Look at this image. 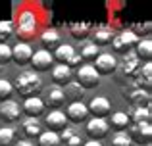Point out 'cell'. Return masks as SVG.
<instances>
[{"label": "cell", "instance_id": "cell-18", "mask_svg": "<svg viewBox=\"0 0 152 146\" xmlns=\"http://www.w3.org/2000/svg\"><path fill=\"white\" fill-rule=\"evenodd\" d=\"M106 123H108V129H114L115 133H123L125 129H129L131 119L123 112H114L110 113V121H106Z\"/></svg>", "mask_w": 152, "mask_h": 146}, {"label": "cell", "instance_id": "cell-4", "mask_svg": "<svg viewBox=\"0 0 152 146\" xmlns=\"http://www.w3.org/2000/svg\"><path fill=\"white\" fill-rule=\"evenodd\" d=\"M77 85H81V89L89 90V89H94V86H98V83H100V75L94 71V68L91 64H85L81 65V68L77 69Z\"/></svg>", "mask_w": 152, "mask_h": 146}, {"label": "cell", "instance_id": "cell-1", "mask_svg": "<svg viewBox=\"0 0 152 146\" xmlns=\"http://www.w3.org/2000/svg\"><path fill=\"white\" fill-rule=\"evenodd\" d=\"M12 86H14V90L19 96L27 100V98L39 96V92L42 90V79H41V75L35 73V71H23L15 77Z\"/></svg>", "mask_w": 152, "mask_h": 146}, {"label": "cell", "instance_id": "cell-37", "mask_svg": "<svg viewBox=\"0 0 152 146\" xmlns=\"http://www.w3.org/2000/svg\"><path fill=\"white\" fill-rule=\"evenodd\" d=\"M81 56H79V54H73V58H71V60L69 62H67V68H81Z\"/></svg>", "mask_w": 152, "mask_h": 146}, {"label": "cell", "instance_id": "cell-36", "mask_svg": "<svg viewBox=\"0 0 152 146\" xmlns=\"http://www.w3.org/2000/svg\"><path fill=\"white\" fill-rule=\"evenodd\" d=\"M8 62H12V48L6 42H0V65H6Z\"/></svg>", "mask_w": 152, "mask_h": 146}, {"label": "cell", "instance_id": "cell-39", "mask_svg": "<svg viewBox=\"0 0 152 146\" xmlns=\"http://www.w3.org/2000/svg\"><path fill=\"white\" fill-rule=\"evenodd\" d=\"M81 146H102V142H98V140H87V142L81 144Z\"/></svg>", "mask_w": 152, "mask_h": 146}, {"label": "cell", "instance_id": "cell-12", "mask_svg": "<svg viewBox=\"0 0 152 146\" xmlns=\"http://www.w3.org/2000/svg\"><path fill=\"white\" fill-rule=\"evenodd\" d=\"M142 65V62L139 60L137 56H135L133 52H129L125 58H123L121 64H118V68H115V71L121 73L123 77H135V73L139 71V68Z\"/></svg>", "mask_w": 152, "mask_h": 146}, {"label": "cell", "instance_id": "cell-7", "mask_svg": "<svg viewBox=\"0 0 152 146\" xmlns=\"http://www.w3.org/2000/svg\"><path fill=\"white\" fill-rule=\"evenodd\" d=\"M31 68H33L35 73H45V71H50L52 68H54V58H52V52H46L45 48L37 50V52H33V56H31Z\"/></svg>", "mask_w": 152, "mask_h": 146}, {"label": "cell", "instance_id": "cell-35", "mask_svg": "<svg viewBox=\"0 0 152 146\" xmlns=\"http://www.w3.org/2000/svg\"><path fill=\"white\" fill-rule=\"evenodd\" d=\"M112 146H133V142H131L129 135L123 131V133H115L112 137Z\"/></svg>", "mask_w": 152, "mask_h": 146}, {"label": "cell", "instance_id": "cell-24", "mask_svg": "<svg viewBox=\"0 0 152 146\" xmlns=\"http://www.w3.org/2000/svg\"><path fill=\"white\" fill-rule=\"evenodd\" d=\"M133 54L141 62L145 60V64L150 62V58H152V41L150 38H139V42L135 44V52Z\"/></svg>", "mask_w": 152, "mask_h": 146}, {"label": "cell", "instance_id": "cell-10", "mask_svg": "<svg viewBox=\"0 0 152 146\" xmlns=\"http://www.w3.org/2000/svg\"><path fill=\"white\" fill-rule=\"evenodd\" d=\"M33 56V48H31L27 42H18V44L12 48V62H14L18 68H23L31 62Z\"/></svg>", "mask_w": 152, "mask_h": 146}, {"label": "cell", "instance_id": "cell-3", "mask_svg": "<svg viewBox=\"0 0 152 146\" xmlns=\"http://www.w3.org/2000/svg\"><path fill=\"white\" fill-rule=\"evenodd\" d=\"M139 42V35L135 31L127 29V31H121L119 35H115L114 41H112V46L118 54H129L131 48H135V44Z\"/></svg>", "mask_w": 152, "mask_h": 146}, {"label": "cell", "instance_id": "cell-5", "mask_svg": "<svg viewBox=\"0 0 152 146\" xmlns=\"http://www.w3.org/2000/svg\"><path fill=\"white\" fill-rule=\"evenodd\" d=\"M129 139L133 144L139 146H150L152 144V125L142 123V125H129Z\"/></svg>", "mask_w": 152, "mask_h": 146}, {"label": "cell", "instance_id": "cell-34", "mask_svg": "<svg viewBox=\"0 0 152 146\" xmlns=\"http://www.w3.org/2000/svg\"><path fill=\"white\" fill-rule=\"evenodd\" d=\"M12 35H14V21H10V19L0 21V42H6Z\"/></svg>", "mask_w": 152, "mask_h": 146}, {"label": "cell", "instance_id": "cell-11", "mask_svg": "<svg viewBox=\"0 0 152 146\" xmlns=\"http://www.w3.org/2000/svg\"><path fill=\"white\" fill-rule=\"evenodd\" d=\"M50 77H52V83H54V86H66L67 83L73 81V73H71V69L67 68V65L64 64H54V68L50 69Z\"/></svg>", "mask_w": 152, "mask_h": 146}, {"label": "cell", "instance_id": "cell-8", "mask_svg": "<svg viewBox=\"0 0 152 146\" xmlns=\"http://www.w3.org/2000/svg\"><path fill=\"white\" fill-rule=\"evenodd\" d=\"M93 68L100 77L102 75H114L115 68H118V58L112 56V54H98L94 64H93Z\"/></svg>", "mask_w": 152, "mask_h": 146}, {"label": "cell", "instance_id": "cell-30", "mask_svg": "<svg viewBox=\"0 0 152 146\" xmlns=\"http://www.w3.org/2000/svg\"><path fill=\"white\" fill-rule=\"evenodd\" d=\"M18 142L15 129L12 127H0V146H14Z\"/></svg>", "mask_w": 152, "mask_h": 146}, {"label": "cell", "instance_id": "cell-15", "mask_svg": "<svg viewBox=\"0 0 152 146\" xmlns=\"http://www.w3.org/2000/svg\"><path fill=\"white\" fill-rule=\"evenodd\" d=\"M108 123L106 119H89L87 121V135H89L91 140H100L108 135Z\"/></svg>", "mask_w": 152, "mask_h": 146}, {"label": "cell", "instance_id": "cell-27", "mask_svg": "<svg viewBox=\"0 0 152 146\" xmlns=\"http://www.w3.org/2000/svg\"><path fill=\"white\" fill-rule=\"evenodd\" d=\"M58 137H60V142H64L66 146H81V137L69 127H66Z\"/></svg>", "mask_w": 152, "mask_h": 146}, {"label": "cell", "instance_id": "cell-9", "mask_svg": "<svg viewBox=\"0 0 152 146\" xmlns=\"http://www.w3.org/2000/svg\"><path fill=\"white\" fill-rule=\"evenodd\" d=\"M45 125L48 127V131H50V133H56V135H60V133H62L64 129L67 127L66 113H64L62 110H52L50 113H46V117H45Z\"/></svg>", "mask_w": 152, "mask_h": 146}, {"label": "cell", "instance_id": "cell-16", "mask_svg": "<svg viewBox=\"0 0 152 146\" xmlns=\"http://www.w3.org/2000/svg\"><path fill=\"white\" fill-rule=\"evenodd\" d=\"M133 79H135V86H137V89L148 90L152 86V64L150 62H146L145 65H141Z\"/></svg>", "mask_w": 152, "mask_h": 146}, {"label": "cell", "instance_id": "cell-2", "mask_svg": "<svg viewBox=\"0 0 152 146\" xmlns=\"http://www.w3.org/2000/svg\"><path fill=\"white\" fill-rule=\"evenodd\" d=\"M37 29H39V17L33 10H21L18 15V21L14 23V31L18 33V37L23 41L35 37L37 35Z\"/></svg>", "mask_w": 152, "mask_h": 146}, {"label": "cell", "instance_id": "cell-29", "mask_svg": "<svg viewBox=\"0 0 152 146\" xmlns=\"http://www.w3.org/2000/svg\"><path fill=\"white\" fill-rule=\"evenodd\" d=\"M69 33H71V37H73V38H77V41H83V38L89 37L91 25H89V23H71Z\"/></svg>", "mask_w": 152, "mask_h": 146}, {"label": "cell", "instance_id": "cell-13", "mask_svg": "<svg viewBox=\"0 0 152 146\" xmlns=\"http://www.w3.org/2000/svg\"><path fill=\"white\" fill-rule=\"evenodd\" d=\"M66 119L71 121V123H75V125L87 121V119H89L87 104H83V102H73V104H69L67 110H66Z\"/></svg>", "mask_w": 152, "mask_h": 146}, {"label": "cell", "instance_id": "cell-38", "mask_svg": "<svg viewBox=\"0 0 152 146\" xmlns=\"http://www.w3.org/2000/svg\"><path fill=\"white\" fill-rule=\"evenodd\" d=\"M14 146H33V142H31V140H18Z\"/></svg>", "mask_w": 152, "mask_h": 146}, {"label": "cell", "instance_id": "cell-33", "mask_svg": "<svg viewBox=\"0 0 152 146\" xmlns=\"http://www.w3.org/2000/svg\"><path fill=\"white\" fill-rule=\"evenodd\" d=\"M12 94H14V86L8 79H0V104L6 100H12Z\"/></svg>", "mask_w": 152, "mask_h": 146}, {"label": "cell", "instance_id": "cell-25", "mask_svg": "<svg viewBox=\"0 0 152 146\" xmlns=\"http://www.w3.org/2000/svg\"><path fill=\"white\" fill-rule=\"evenodd\" d=\"M73 54H75V50H73V46H71V44H60L58 48L52 52V58H54L56 64L67 65V62L73 58Z\"/></svg>", "mask_w": 152, "mask_h": 146}, {"label": "cell", "instance_id": "cell-17", "mask_svg": "<svg viewBox=\"0 0 152 146\" xmlns=\"http://www.w3.org/2000/svg\"><path fill=\"white\" fill-rule=\"evenodd\" d=\"M19 113H21V108H19L18 102L14 100H6L0 104V115H2L4 121H8V123H14V121L19 119Z\"/></svg>", "mask_w": 152, "mask_h": 146}, {"label": "cell", "instance_id": "cell-28", "mask_svg": "<svg viewBox=\"0 0 152 146\" xmlns=\"http://www.w3.org/2000/svg\"><path fill=\"white\" fill-rule=\"evenodd\" d=\"M150 117H152L150 108H135L133 115L129 119L133 125H142V123H150Z\"/></svg>", "mask_w": 152, "mask_h": 146}, {"label": "cell", "instance_id": "cell-23", "mask_svg": "<svg viewBox=\"0 0 152 146\" xmlns=\"http://www.w3.org/2000/svg\"><path fill=\"white\" fill-rule=\"evenodd\" d=\"M42 102H45V108H46V106H50V108L58 110L60 106L66 102V100H64V92H62V89H58V86H50L48 92H46V96L42 98Z\"/></svg>", "mask_w": 152, "mask_h": 146}, {"label": "cell", "instance_id": "cell-21", "mask_svg": "<svg viewBox=\"0 0 152 146\" xmlns=\"http://www.w3.org/2000/svg\"><path fill=\"white\" fill-rule=\"evenodd\" d=\"M114 31H112V27H108V25H100V27H96V31H94V35H93V44L94 46H106V44H112V41H114Z\"/></svg>", "mask_w": 152, "mask_h": 146}, {"label": "cell", "instance_id": "cell-14", "mask_svg": "<svg viewBox=\"0 0 152 146\" xmlns=\"http://www.w3.org/2000/svg\"><path fill=\"white\" fill-rule=\"evenodd\" d=\"M21 112L25 113L27 117H31V119H39V117L45 113V102H42V98H39V96L27 98V100H23V104H21Z\"/></svg>", "mask_w": 152, "mask_h": 146}, {"label": "cell", "instance_id": "cell-6", "mask_svg": "<svg viewBox=\"0 0 152 146\" xmlns=\"http://www.w3.org/2000/svg\"><path fill=\"white\" fill-rule=\"evenodd\" d=\"M87 112H89V115H93V119H106L112 113V104L104 96H94L87 104Z\"/></svg>", "mask_w": 152, "mask_h": 146}, {"label": "cell", "instance_id": "cell-26", "mask_svg": "<svg viewBox=\"0 0 152 146\" xmlns=\"http://www.w3.org/2000/svg\"><path fill=\"white\" fill-rule=\"evenodd\" d=\"M21 127H23V131H25V135L29 137V139H33V137H37V139H39V135L42 133V125H41V121H39V119H31V117L23 119Z\"/></svg>", "mask_w": 152, "mask_h": 146}, {"label": "cell", "instance_id": "cell-19", "mask_svg": "<svg viewBox=\"0 0 152 146\" xmlns=\"http://www.w3.org/2000/svg\"><path fill=\"white\" fill-rule=\"evenodd\" d=\"M62 92H64V100H67L69 104H73V102H83V96H85L87 90L81 89V85H77L75 81H71L62 89Z\"/></svg>", "mask_w": 152, "mask_h": 146}, {"label": "cell", "instance_id": "cell-31", "mask_svg": "<svg viewBox=\"0 0 152 146\" xmlns=\"http://www.w3.org/2000/svg\"><path fill=\"white\" fill-rule=\"evenodd\" d=\"M37 140H39V146H62L60 137L56 133H50V131H42Z\"/></svg>", "mask_w": 152, "mask_h": 146}, {"label": "cell", "instance_id": "cell-20", "mask_svg": "<svg viewBox=\"0 0 152 146\" xmlns=\"http://www.w3.org/2000/svg\"><path fill=\"white\" fill-rule=\"evenodd\" d=\"M41 44L45 46L46 52H52L60 46V33L54 29V27H48L41 33Z\"/></svg>", "mask_w": 152, "mask_h": 146}, {"label": "cell", "instance_id": "cell-32", "mask_svg": "<svg viewBox=\"0 0 152 146\" xmlns=\"http://www.w3.org/2000/svg\"><path fill=\"white\" fill-rule=\"evenodd\" d=\"M98 54H100V48H98V46H94L93 42H87V44L81 48V54H79V56H81V60L94 62Z\"/></svg>", "mask_w": 152, "mask_h": 146}, {"label": "cell", "instance_id": "cell-22", "mask_svg": "<svg viewBox=\"0 0 152 146\" xmlns=\"http://www.w3.org/2000/svg\"><path fill=\"white\" fill-rule=\"evenodd\" d=\"M127 98H129L131 104H135L137 108H148L150 104V92L148 90H141L137 89V86H133V90H131L129 94H125Z\"/></svg>", "mask_w": 152, "mask_h": 146}]
</instances>
